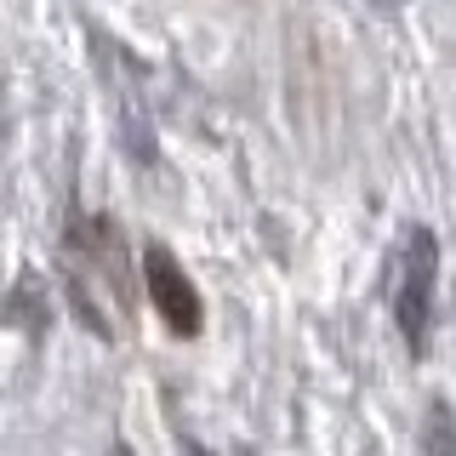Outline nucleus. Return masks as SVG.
I'll list each match as a JSON object with an SVG mask.
<instances>
[{
	"label": "nucleus",
	"instance_id": "f257e3e1",
	"mask_svg": "<svg viewBox=\"0 0 456 456\" xmlns=\"http://www.w3.org/2000/svg\"><path fill=\"white\" fill-rule=\"evenodd\" d=\"M434 285H439V240H434V228L417 223L405 240V268H399V291H394L399 337H405V348L417 360L434 342Z\"/></svg>",
	"mask_w": 456,
	"mask_h": 456
},
{
	"label": "nucleus",
	"instance_id": "f03ea898",
	"mask_svg": "<svg viewBox=\"0 0 456 456\" xmlns=\"http://www.w3.org/2000/svg\"><path fill=\"white\" fill-rule=\"evenodd\" d=\"M142 285H149V303L160 308V320L177 337H194L200 325H206V303H200L194 280L183 274V263L166 246H149V251H142Z\"/></svg>",
	"mask_w": 456,
	"mask_h": 456
},
{
	"label": "nucleus",
	"instance_id": "7ed1b4c3",
	"mask_svg": "<svg viewBox=\"0 0 456 456\" xmlns=\"http://www.w3.org/2000/svg\"><path fill=\"white\" fill-rule=\"evenodd\" d=\"M422 456H456V417L445 399H428L422 417Z\"/></svg>",
	"mask_w": 456,
	"mask_h": 456
}]
</instances>
